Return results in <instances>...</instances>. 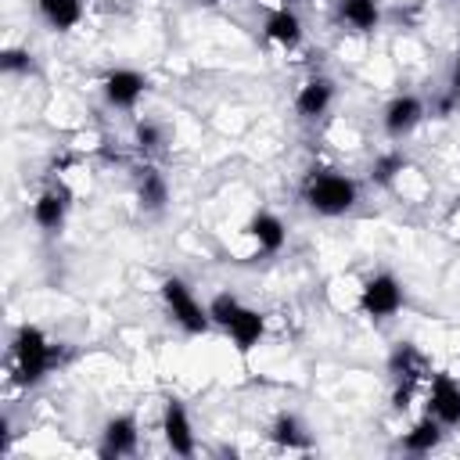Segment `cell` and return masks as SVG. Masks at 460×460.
Returning a JSON list of instances; mask_svg holds the SVG:
<instances>
[{
  "label": "cell",
  "instance_id": "cell-9",
  "mask_svg": "<svg viewBox=\"0 0 460 460\" xmlns=\"http://www.w3.org/2000/svg\"><path fill=\"white\" fill-rule=\"evenodd\" d=\"M162 438L165 446L176 453V456H194V428H190V417H187V406L180 399H165V410H162Z\"/></svg>",
  "mask_w": 460,
  "mask_h": 460
},
{
  "label": "cell",
  "instance_id": "cell-2",
  "mask_svg": "<svg viewBox=\"0 0 460 460\" xmlns=\"http://www.w3.org/2000/svg\"><path fill=\"white\" fill-rule=\"evenodd\" d=\"M208 316H212L216 327H223V331L230 334V341L237 345V352H252V349L262 341V334H266V316H262L259 309L244 305V302H241L237 295H230V291L212 295Z\"/></svg>",
  "mask_w": 460,
  "mask_h": 460
},
{
  "label": "cell",
  "instance_id": "cell-8",
  "mask_svg": "<svg viewBox=\"0 0 460 460\" xmlns=\"http://www.w3.org/2000/svg\"><path fill=\"white\" fill-rule=\"evenodd\" d=\"M144 90H147V79H144L140 72H133V68H111V72L101 79L104 101H108L111 108H122V111L137 108V101L144 97Z\"/></svg>",
  "mask_w": 460,
  "mask_h": 460
},
{
  "label": "cell",
  "instance_id": "cell-19",
  "mask_svg": "<svg viewBox=\"0 0 460 460\" xmlns=\"http://www.w3.org/2000/svg\"><path fill=\"white\" fill-rule=\"evenodd\" d=\"M270 438H273L280 449H309V446H313L309 431L302 428V420H298L295 413H280V417L273 420V428H270Z\"/></svg>",
  "mask_w": 460,
  "mask_h": 460
},
{
  "label": "cell",
  "instance_id": "cell-22",
  "mask_svg": "<svg viewBox=\"0 0 460 460\" xmlns=\"http://www.w3.org/2000/svg\"><path fill=\"white\" fill-rule=\"evenodd\" d=\"M406 169V158L399 155V151H388V155H381L377 162H374V169H370V180L374 183H381V187H388L399 172Z\"/></svg>",
  "mask_w": 460,
  "mask_h": 460
},
{
  "label": "cell",
  "instance_id": "cell-1",
  "mask_svg": "<svg viewBox=\"0 0 460 460\" xmlns=\"http://www.w3.org/2000/svg\"><path fill=\"white\" fill-rule=\"evenodd\" d=\"M61 363V345H54L36 323H22L11 338V374L22 388L40 385Z\"/></svg>",
  "mask_w": 460,
  "mask_h": 460
},
{
  "label": "cell",
  "instance_id": "cell-25",
  "mask_svg": "<svg viewBox=\"0 0 460 460\" xmlns=\"http://www.w3.org/2000/svg\"><path fill=\"white\" fill-rule=\"evenodd\" d=\"M273 4H280V7H288V4H284V0H273Z\"/></svg>",
  "mask_w": 460,
  "mask_h": 460
},
{
  "label": "cell",
  "instance_id": "cell-5",
  "mask_svg": "<svg viewBox=\"0 0 460 460\" xmlns=\"http://www.w3.org/2000/svg\"><path fill=\"white\" fill-rule=\"evenodd\" d=\"M162 302H165V313L172 316V323L183 331V334H205L212 327V316H208V305H201L194 298V291L180 280V277H165L162 280Z\"/></svg>",
  "mask_w": 460,
  "mask_h": 460
},
{
  "label": "cell",
  "instance_id": "cell-4",
  "mask_svg": "<svg viewBox=\"0 0 460 460\" xmlns=\"http://www.w3.org/2000/svg\"><path fill=\"white\" fill-rule=\"evenodd\" d=\"M388 374H392V381H395V392H392L395 410H410L413 392H417L424 381H431V363H428V356H424L417 345L399 341V345L392 349V356H388Z\"/></svg>",
  "mask_w": 460,
  "mask_h": 460
},
{
  "label": "cell",
  "instance_id": "cell-21",
  "mask_svg": "<svg viewBox=\"0 0 460 460\" xmlns=\"http://www.w3.org/2000/svg\"><path fill=\"white\" fill-rule=\"evenodd\" d=\"M133 144H137L140 155H162V147H165V129H162L158 122H151V119H137V126H133Z\"/></svg>",
  "mask_w": 460,
  "mask_h": 460
},
{
  "label": "cell",
  "instance_id": "cell-12",
  "mask_svg": "<svg viewBox=\"0 0 460 460\" xmlns=\"http://www.w3.org/2000/svg\"><path fill=\"white\" fill-rule=\"evenodd\" d=\"M420 119H424V101L413 93H402V97L388 101V108H385V133L402 140L406 133H413L420 126Z\"/></svg>",
  "mask_w": 460,
  "mask_h": 460
},
{
  "label": "cell",
  "instance_id": "cell-15",
  "mask_svg": "<svg viewBox=\"0 0 460 460\" xmlns=\"http://www.w3.org/2000/svg\"><path fill=\"white\" fill-rule=\"evenodd\" d=\"M248 237L259 244V252H266V255H273V252H280L284 248V241H288V230H284V223L273 216V212H255L252 219H248Z\"/></svg>",
  "mask_w": 460,
  "mask_h": 460
},
{
  "label": "cell",
  "instance_id": "cell-23",
  "mask_svg": "<svg viewBox=\"0 0 460 460\" xmlns=\"http://www.w3.org/2000/svg\"><path fill=\"white\" fill-rule=\"evenodd\" d=\"M0 68L7 75H25V72H32V54L22 47H7V50H0Z\"/></svg>",
  "mask_w": 460,
  "mask_h": 460
},
{
  "label": "cell",
  "instance_id": "cell-14",
  "mask_svg": "<svg viewBox=\"0 0 460 460\" xmlns=\"http://www.w3.org/2000/svg\"><path fill=\"white\" fill-rule=\"evenodd\" d=\"M262 32H266L270 43H277V47H284V50H295V47L302 43V22H298V14H295L291 7H273V11L266 14Z\"/></svg>",
  "mask_w": 460,
  "mask_h": 460
},
{
  "label": "cell",
  "instance_id": "cell-16",
  "mask_svg": "<svg viewBox=\"0 0 460 460\" xmlns=\"http://www.w3.org/2000/svg\"><path fill=\"white\" fill-rule=\"evenodd\" d=\"M137 201L144 212H162L165 201H169V183L165 176L155 169V165H144L137 169Z\"/></svg>",
  "mask_w": 460,
  "mask_h": 460
},
{
  "label": "cell",
  "instance_id": "cell-6",
  "mask_svg": "<svg viewBox=\"0 0 460 460\" xmlns=\"http://www.w3.org/2000/svg\"><path fill=\"white\" fill-rule=\"evenodd\" d=\"M406 295H402V284L392 277V273H374L363 291H359V309L370 316V320H385V316H395L402 309Z\"/></svg>",
  "mask_w": 460,
  "mask_h": 460
},
{
  "label": "cell",
  "instance_id": "cell-24",
  "mask_svg": "<svg viewBox=\"0 0 460 460\" xmlns=\"http://www.w3.org/2000/svg\"><path fill=\"white\" fill-rule=\"evenodd\" d=\"M449 93H453V97H460V54H456V61H453V75H449Z\"/></svg>",
  "mask_w": 460,
  "mask_h": 460
},
{
  "label": "cell",
  "instance_id": "cell-20",
  "mask_svg": "<svg viewBox=\"0 0 460 460\" xmlns=\"http://www.w3.org/2000/svg\"><path fill=\"white\" fill-rule=\"evenodd\" d=\"M438 442H442V424H438L431 413L420 417V420L402 435V449H406V453H431Z\"/></svg>",
  "mask_w": 460,
  "mask_h": 460
},
{
  "label": "cell",
  "instance_id": "cell-10",
  "mask_svg": "<svg viewBox=\"0 0 460 460\" xmlns=\"http://www.w3.org/2000/svg\"><path fill=\"white\" fill-rule=\"evenodd\" d=\"M140 446V428L133 413H119L104 424L101 431V456L104 460H119V456H133Z\"/></svg>",
  "mask_w": 460,
  "mask_h": 460
},
{
  "label": "cell",
  "instance_id": "cell-3",
  "mask_svg": "<svg viewBox=\"0 0 460 460\" xmlns=\"http://www.w3.org/2000/svg\"><path fill=\"white\" fill-rule=\"evenodd\" d=\"M356 180H349L345 172H334V169H313L305 180H302V201L316 212V216H341L356 205Z\"/></svg>",
  "mask_w": 460,
  "mask_h": 460
},
{
  "label": "cell",
  "instance_id": "cell-7",
  "mask_svg": "<svg viewBox=\"0 0 460 460\" xmlns=\"http://www.w3.org/2000/svg\"><path fill=\"white\" fill-rule=\"evenodd\" d=\"M428 413L442 428L460 424V385L449 374H431V381H428Z\"/></svg>",
  "mask_w": 460,
  "mask_h": 460
},
{
  "label": "cell",
  "instance_id": "cell-26",
  "mask_svg": "<svg viewBox=\"0 0 460 460\" xmlns=\"http://www.w3.org/2000/svg\"><path fill=\"white\" fill-rule=\"evenodd\" d=\"M205 4H219V0H205Z\"/></svg>",
  "mask_w": 460,
  "mask_h": 460
},
{
  "label": "cell",
  "instance_id": "cell-17",
  "mask_svg": "<svg viewBox=\"0 0 460 460\" xmlns=\"http://www.w3.org/2000/svg\"><path fill=\"white\" fill-rule=\"evenodd\" d=\"M338 18L356 32H374L381 22V4L377 0H338Z\"/></svg>",
  "mask_w": 460,
  "mask_h": 460
},
{
  "label": "cell",
  "instance_id": "cell-13",
  "mask_svg": "<svg viewBox=\"0 0 460 460\" xmlns=\"http://www.w3.org/2000/svg\"><path fill=\"white\" fill-rule=\"evenodd\" d=\"M331 101H334V83H331L327 75H313V79H305V83L298 86V93H295V111H298L302 119H320V115L331 108Z\"/></svg>",
  "mask_w": 460,
  "mask_h": 460
},
{
  "label": "cell",
  "instance_id": "cell-18",
  "mask_svg": "<svg viewBox=\"0 0 460 460\" xmlns=\"http://www.w3.org/2000/svg\"><path fill=\"white\" fill-rule=\"evenodd\" d=\"M36 11L58 32H68L83 22V0H36Z\"/></svg>",
  "mask_w": 460,
  "mask_h": 460
},
{
  "label": "cell",
  "instance_id": "cell-11",
  "mask_svg": "<svg viewBox=\"0 0 460 460\" xmlns=\"http://www.w3.org/2000/svg\"><path fill=\"white\" fill-rule=\"evenodd\" d=\"M68 205H72V194H68L61 183H54V187H47V190L32 201V223H36L40 230H47V234H58V230L65 226Z\"/></svg>",
  "mask_w": 460,
  "mask_h": 460
}]
</instances>
